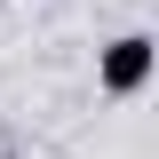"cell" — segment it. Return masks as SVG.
Masks as SVG:
<instances>
[{"instance_id": "6da1fadb", "label": "cell", "mask_w": 159, "mask_h": 159, "mask_svg": "<svg viewBox=\"0 0 159 159\" xmlns=\"http://www.w3.org/2000/svg\"><path fill=\"white\" fill-rule=\"evenodd\" d=\"M151 64H159L151 32H119L111 48L96 56V88H103V96H143V80H151Z\"/></svg>"}]
</instances>
